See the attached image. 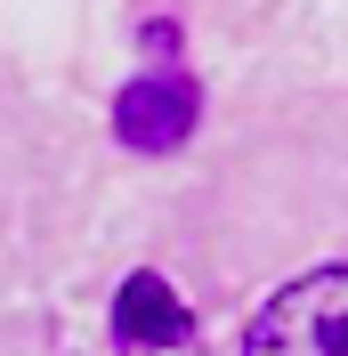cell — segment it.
<instances>
[{
	"mask_svg": "<svg viewBox=\"0 0 348 356\" xmlns=\"http://www.w3.org/2000/svg\"><path fill=\"white\" fill-rule=\"evenodd\" d=\"M195 81L187 73H138L122 97H113V138L130 146V154H171V146H187V130H195Z\"/></svg>",
	"mask_w": 348,
	"mask_h": 356,
	"instance_id": "2",
	"label": "cell"
},
{
	"mask_svg": "<svg viewBox=\"0 0 348 356\" xmlns=\"http://www.w3.org/2000/svg\"><path fill=\"white\" fill-rule=\"evenodd\" d=\"M243 356H348V259L283 284L251 316Z\"/></svg>",
	"mask_w": 348,
	"mask_h": 356,
	"instance_id": "1",
	"label": "cell"
},
{
	"mask_svg": "<svg viewBox=\"0 0 348 356\" xmlns=\"http://www.w3.org/2000/svg\"><path fill=\"white\" fill-rule=\"evenodd\" d=\"M187 332H195V316H187V300L162 275H130L122 284V300H113V340L122 348H178Z\"/></svg>",
	"mask_w": 348,
	"mask_h": 356,
	"instance_id": "3",
	"label": "cell"
}]
</instances>
